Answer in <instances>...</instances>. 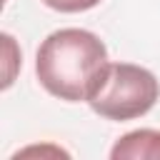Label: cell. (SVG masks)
<instances>
[{
  "instance_id": "cell-1",
  "label": "cell",
  "mask_w": 160,
  "mask_h": 160,
  "mask_svg": "<svg viewBox=\"0 0 160 160\" xmlns=\"http://www.w3.org/2000/svg\"><path fill=\"white\" fill-rule=\"evenodd\" d=\"M105 42L82 28H62L50 32L35 58V72L40 85L68 102L90 100L108 75Z\"/></svg>"
},
{
  "instance_id": "cell-2",
  "label": "cell",
  "mask_w": 160,
  "mask_h": 160,
  "mask_svg": "<svg viewBox=\"0 0 160 160\" xmlns=\"http://www.w3.org/2000/svg\"><path fill=\"white\" fill-rule=\"evenodd\" d=\"M160 98L158 78L132 62H110L105 82L88 100L92 112L108 120H135L145 115Z\"/></svg>"
},
{
  "instance_id": "cell-3",
  "label": "cell",
  "mask_w": 160,
  "mask_h": 160,
  "mask_svg": "<svg viewBox=\"0 0 160 160\" xmlns=\"http://www.w3.org/2000/svg\"><path fill=\"white\" fill-rule=\"evenodd\" d=\"M110 158L112 160H132V158H140V160H158L160 158V130H132L128 135H122L112 150H110Z\"/></svg>"
},
{
  "instance_id": "cell-4",
  "label": "cell",
  "mask_w": 160,
  "mask_h": 160,
  "mask_svg": "<svg viewBox=\"0 0 160 160\" xmlns=\"http://www.w3.org/2000/svg\"><path fill=\"white\" fill-rule=\"evenodd\" d=\"M42 2L58 12H82V10L95 8L100 0H42Z\"/></svg>"
}]
</instances>
